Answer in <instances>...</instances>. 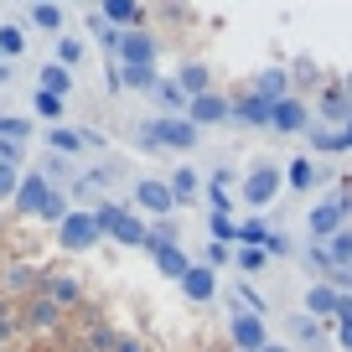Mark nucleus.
Segmentation results:
<instances>
[{"label":"nucleus","instance_id":"nucleus-41","mask_svg":"<svg viewBox=\"0 0 352 352\" xmlns=\"http://www.w3.org/2000/svg\"><path fill=\"white\" fill-rule=\"evenodd\" d=\"M109 352H140V342L124 337V331H114V337H109Z\"/></svg>","mask_w":352,"mask_h":352},{"label":"nucleus","instance_id":"nucleus-1","mask_svg":"<svg viewBox=\"0 0 352 352\" xmlns=\"http://www.w3.org/2000/svg\"><path fill=\"white\" fill-rule=\"evenodd\" d=\"M94 223H99V233H109L114 243H124V249H145V223L135 218V212H124L120 202H104V208H94Z\"/></svg>","mask_w":352,"mask_h":352},{"label":"nucleus","instance_id":"nucleus-17","mask_svg":"<svg viewBox=\"0 0 352 352\" xmlns=\"http://www.w3.org/2000/svg\"><path fill=\"white\" fill-rule=\"evenodd\" d=\"M254 94H259V99H270V104H280V99H290V73L285 67H264L259 78H254Z\"/></svg>","mask_w":352,"mask_h":352},{"label":"nucleus","instance_id":"nucleus-18","mask_svg":"<svg viewBox=\"0 0 352 352\" xmlns=\"http://www.w3.org/2000/svg\"><path fill=\"white\" fill-rule=\"evenodd\" d=\"M176 88H182L187 99H202V94H212V73L202 63H182L176 67Z\"/></svg>","mask_w":352,"mask_h":352},{"label":"nucleus","instance_id":"nucleus-31","mask_svg":"<svg viewBox=\"0 0 352 352\" xmlns=\"http://www.w3.org/2000/svg\"><path fill=\"white\" fill-rule=\"evenodd\" d=\"M0 140H16V145H26V140H32V120H16V114H0Z\"/></svg>","mask_w":352,"mask_h":352},{"label":"nucleus","instance_id":"nucleus-24","mask_svg":"<svg viewBox=\"0 0 352 352\" xmlns=\"http://www.w3.org/2000/svg\"><path fill=\"white\" fill-rule=\"evenodd\" d=\"M47 145H52L57 155H78L88 145V135L83 130H63V124H52V130H47Z\"/></svg>","mask_w":352,"mask_h":352},{"label":"nucleus","instance_id":"nucleus-12","mask_svg":"<svg viewBox=\"0 0 352 352\" xmlns=\"http://www.w3.org/2000/svg\"><path fill=\"white\" fill-rule=\"evenodd\" d=\"M187 120L197 124V130H202V124H228L233 120V104L223 99V94H202V99L187 104Z\"/></svg>","mask_w":352,"mask_h":352},{"label":"nucleus","instance_id":"nucleus-29","mask_svg":"<svg viewBox=\"0 0 352 352\" xmlns=\"http://www.w3.org/2000/svg\"><path fill=\"white\" fill-rule=\"evenodd\" d=\"M83 52H88V47H83V36H57V63H63L67 73H73V67L83 63Z\"/></svg>","mask_w":352,"mask_h":352},{"label":"nucleus","instance_id":"nucleus-14","mask_svg":"<svg viewBox=\"0 0 352 352\" xmlns=\"http://www.w3.org/2000/svg\"><path fill=\"white\" fill-rule=\"evenodd\" d=\"M233 120H239V124H254V130H264V124L275 120V104L259 99L254 88H243L239 99H233Z\"/></svg>","mask_w":352,"mask_h":352},{"label":"nucleus","instance_id":"nucleus-22","mask_svg":"<svg viewBox=\"0 0 352 352\" xmlns=\"http://www.w3.org/2000/svg\"><path fill=\"white\" fill-rule=\"evenodd\" d=\"M36 88H42V94H57V99H67V94H73V73H67L63 63H47L42 78H36Z\"/></svg>","mask_w":352,"mask_h":352},{"label":"nucleus","instance_id":"nucleus-39","mask_svg":"<svg viewBox=\"0 0 352 352\" xmlns=\"http://www.w3.org/2000/svg\"><path fill=\"white\" fill-rule=\"evenodd\" d=\"M264 259H270L264 249H243V254H239V270H243V275H259V270H264Z\"/></svg>","mask_w":352,"mask_h":352},{"label":"nucleus","instance_id":"nucleus-33","mask_svg":"<svg viewBox=\"0 0 352 352\" xmlns=\"http://www.w3.org/2000/svg\"><path fill=\"white\" fill-rule=\"evenodd\" d=\"M0 52H6V63L26 52V32H21V26H0Z\"/></svg>","mask_w":352,"mask_h":352},{"label":"nucleus","instance_id":"nucleus-20","mask_svg":"<svg viewBox=\"0 0 352 352\" xmlns=\"http://www.w3.org/2000/svg\"><path fill=\"white\" fill-rule=\"evenodd\" d=\"M42 296L63 311V306H78V296H83V290H78V280H67V275H42Z\"/></svg>","mask_w":352,"mask_h":352},{"label":"nucleus","instance_id":"nucleus-16","mask_svg":"<svg viewBox=\"0 0 352 352\" xmlns=\"http://www.w3.org/2000/svg\"><path fill=\"white\" fill-rule=\"evenodd\" d=\"M151 259H155V275L176 280V285H182V280H187V270H192V259L176 249V243H166V249H151Z\"/></svg>","mask_w":352,"mask_h":352},{"label":"nucleus","instance_id":"nucleus-11","mask_svg":"<svg viewBox=\"0 0 352 352\" xmlns=\"http://www.w3.org/2000/svg\"><path fill=\"white\" fill-rule=\"evenodd\" d=\"M270 130H280V135H300V130H311V109H306V99H280L275 104V120H270Z\"/></svg>","mask_w":352,"mask_h":352},{"label":"nucleus","instance_id":"nucleus-8","mask_svg":"<svg viewBox=\"0 0 352 352\" xmlns=\"http://www.w3.org/2000/svg\"><path fill=\"white\" fill-rule=\"evenodd\" d=\"M316 109H321V130H327V124H342V130H347V120H352V94L342 83H327L316 94Z\"/></svg>","mask_w":352,"mask_h":352},{"label":"nucleus","instance_id":"nucleus-35","mask_svg":"<svg viewBox=\"0 0 352 352\" xmlns=\"http://www.w3.org/2000/svg\"><path fill=\"white\" fill-rule=\"evenodd\" d=\"M32 109L42 114V120H63V99H57V94H42V88H36V99H32Z\"/></svg>","mask_w":352,"mask_h":352},{"label":"nucleus","instance_id":"nucleus-46","mask_svg":"<svg viewBox=\"0 0 352 352\" xmlns=\"http://www.w3.org/2000/svg\"><path fill=\"white\" fill-rule=\"evenodd\" d=\"M342 347L352 352V321H342Z\"/></svg>","mask_w":352,"mask_h":352},{"label":"nucleus","instance_id":"nucleus-45","mask_svg":"<svg viewBox=\"0 0 352 352\" xmlns=\"http://www.w3.org/2000/svg\"><path fill=\"white\" fill-rule=\"evenodd\" d=\"M259 352H296V347H290V342H264Z\"/></svg>","mask_w":352,"mask_h":352},{"label":"nucleus","instance_id":"nucleus-36","mask_svg":"<svg viewBox=\"0 0 352 352\" xmlns=\"http://www.w3.org/2000/svg\"><path fill=\"white\" fill-rule=\"evenodd\" d=\"M21 192V166H0V202H16Z\"/></svg>","mask_w":352,"mask_h":352},{"label":"nucleus","instance_id":"nucleus-6","mask_svg":"<svg viewBox=\"0 0 352 352\" xmlns=\"http://www.w3.org/2000/svg\"><path fill=\"white\" fill-rule=\"evenodd\" d=\"M228 331H233V352H259L264 342H270V331H264V316H254L249 306H233Z\"/></svg>","mask_w":352,"mask_h":352},{"label":"nucleus","instance_id":"nucleus-13","mask_svg":"<svg viewBox=\"0 0 352 352\" xmlns=\"http://www.w3.org/2000/svg\"><path fill=\"white\" fill-rule=\"evenodd\" d=\"M99 21L114 26V32H140L145 6H135V0H104V6H99Z\"/></svg>","mask_w":352,"mask_h":352},{"label":"nucleus","instance_id":"nucleus-40","mask_svg":"<svg viewBox=\"0 0 352 352\" xmlns=\"http://www.w3.org/2000/svg\"><path fill=\"white\" fill-rule=\"evenodd\" d=\"M16 327H21V321H16V311H11V300L0 296V342L11 337V331H16Z\"/></svg>","mask_w":352,"mask_h":352},{"label":"nucleus","instance_id":"nucleus-23","mask_svg":"<svg viewBox=\"0 0 352 352\" xmlns=\"http://www.w3.org/2000/svg\"><path fill=\"white\" fill-rule=\"evenodd\" d=\"M21 321L32 331H47V327H57V306L47 296H36V300H26V311H21Z\"/></svg>","mask_w":352,"mask_h":352},{"label":"nucleus","instance_id":"nucleus-3","mask_svg":"<svg viewBox=\"0 0 352 352\" xmlns=\"http://www.w3.org/2000/svg\"><path fill=\"white\" fill-rule=\"evenodd\" d=\"M347 212H352V197H327L306 212V228H311V243H331L342 228H347Z\"/></svg>","mask_w":352,"mask_h":352},{"label":"nucleus","instance_id":"nucleus-10","mask_svg":"<svg viewBox=\"0 0 352 352\" xmlns=\"http://www.w3.org/2000/svg\"><path fill=\"white\" fill-rule=\"evenodd\" d=\"M135 208H140V212H155V218H166V212L176 208V197H171V182H155V176L135 182Z\"/></svg>","mask_w":352,"mask_h":352},{"label":"nucleus","instance_id":"nucleus-32","mask_svg":"<svg viewBox=\"0 0 352 352\" xmlns=\"http://www.w3.org/2000/svg\"><path fill=\"white\" fill-rule=\"evenodd\" d=\"M311 182H316V166L300 155V161H290V171H285V187H296V192H306Z\"/></svg>","mask_w":352,"mask_h":352},{"label":"nucleus","instance_id":"nucleus-7","mask_svg":"<svg viewBox=\"0 0 352 352\" xmlns=\"http://www.w3.org/2000/svg\"><path fill=\"white\" fill-rule=\"evenodd\" d=\"M52 192H57V187L47 182L42 171H26V176H21V192H16V202H11V208L21 212V218H32V212L42 218V208L52 202Z\"/></svg>","mask_w":352,"mask_h":352},{"label":"nucleus","instance_id":"nucleus-37","mask_svg":"<svg viewBox=\"0 0 352 352\" xmlns=\"http://www.w3.org/2000/svg\"><path fill=\"white\" fill-rule=\"evenodd\" d=\"M208 233H212V243H233V239H239V223H228L223 212H212V218H208Z\"/></svg>","mask_w":352,"mask_h":352},{"label":"nucleus","instance_id":"nucleus-34","mask_svg":"<svg viewBox=\"0 0 352 352\" xmlns=\"http://www.w3.org/2000/svg\"><path fill=\"white\" fill-rule=\"evenodd\" d=\"M32 285H42L32 264H11V270H6V290H32Z\"/></svg>","mask_w":352,"mask_h":352},{"label":"nucleus","instance_id":"nucleus-27","mask_svg":"<svg viewBox=\"0 0 352 352\" xmlns=\"http://www.w3.org/2000/svg\"><path fill=\"white\" fill-rule=\"evenodd\" d=\"M270 239H275V233L264 228V218H243L239 223V243H249V249H264Z\"/></svg>","mask_w":352,"mask_h":352},{"label":"nucleus","instance_id":"nucleus-26","mask_svg":"<svg viewBox=\"0 0 352 352\" xmlns=\"http://www.w3.org/2000/svg\"><path fill=\"white\" fill-rule=\"evenodd\" d=\"M32 26L36 32H47V36H63V6H32Z\"/></svg>","mask_w":352,"mask_h":352},{"label":"nucleus","instance_id":"nucleus-47","mask_svg":"<svg viewBox=\"0 0 352 352\" xmlns=\"http://www.w3.org/2000/svg\"><path fill=\"white\" fill-rule=\"evenodd\" d=\"M11 78H16V67H11V63H0V83H11Z\"/></svg>","mask_w":352,"mask_h":352},{"label":"nucleus","instance_id":"nucleus-43","mask_svg":"<svg viewBox=\"0 0 352 352\" xmlns=\"http://www.w3.org/2000/svg\"><path fill=\"white\" fill-rule=\"evenodd\" d=\"M212 264H228V243H208V270Z\"/></svg>","mask_w":352,"mask_h":352},{"label":"nucleus","instance_id":"nucleus-25","mask_svg":"<svg viewBox=\"0 0 352 352\" xmlns=\"http://www.w3.org/2000/svg\"><path fill=\"white\" fill-rule=\"evenodd\" d=\"M311 145L321 155H337V151H352V130H311Z\"/></svg>","mask_w":352,"mask_h":352},{"label":"nucleus","instance_id":"nucleus-19","mask_svg":"<svg viewBox=\"0 0 352 352\" xmlns=\"http://www.w3.org/2000/svg\"><path fill=\"white\" fill-rule=\"evenodd\" d=\"M337 306H342V296L327 285V280H316V285L306 290V316H311V321H316V316H321V321L337 316Z\"/></svg>","mask_w":352,"mask_h":352},{"label":"nucleus","instance_id":"nucleus-21","mask_svg":"<svg viewBox=\"0 0 352 352\" xmlns=\"http://www.w3.org/2000/svg\"><path fill=\"white\" fill-rule=\"evenodd\" d=\"M197 171H192V166H176L171 171V197H176V208H192V202H197Z\"/></svg>","mask_w":352,"mask_h":352},{"label":"nucleus","instance_id":"nucleus-5","mask_svg":"<svg viewBox=\"0 0 352 352\" xmlns=\"http://www.w3.org/2000/svg\"><path fill=\"white\" fill-rule=\"evenodd\" d=\"M280 187H285V176H280V166H254L249 176H243V202L249 208H270V202L280 197Z\"/></svg>","mask_w":352,"mask_h":352},{"label":"nucleus","instance_id":"nucleus-2","mask_svg":"<svg viewBox=\"0 0 352 352\" xmlns=\"http://www.w3.org/2000/svg\"><path fill=\"white\" fill-rule=\"evenodd\" d=\"M135 140L151 151V145H171V151H192L197 145V124L192 120H166V114H155L151 124H140L135 130Z\"/></svg>","mask_w":352,"mask_h":352},{"label":"nucleus","instance_id":"nucleus-42","mask_svg":"<svg viewBox=\"0 0 352 352\" xmlns=\"http://www.w3.org/2000/svg\"><path fill=\"white\" fill-rule=\"evenodd\" d=\"M228 208H233L228 187H212V212H223V218H228Z\"/></svg>","mask_w":352,"mask_h":352},{"label":"nucleus","instance_id":"nucleus-30","mask_svg":"<svg viewBox=\"0 0 352 352\" xmlns=\"http://www.w3.org/2000/svg\"><path fill=\"white\" fill-rule=\"evenodd\" d=\"M120 83H124V88H145V94H155V83H161V78H155V67H120Z\"/></svg>","mask_w":352,"mask_h":352},{"label":"nucleus","instance_id":"nucleus-49","mask_svg":"<svg viewBox=\"0 0 352 352\" xmlns=\"http://www.w3.org/2000/svg\"><path fill=\"white\" fill-rule=\"evenodd\" d=\"M347 130H352V120H347Z\"/></svg>","mask_w":352,"mask_h":352},{"label":"nucleus","instance_id":"nucleus-44","mask_svg":"<svg viewBox=\"0 0 352 352\" xmlns=\"http://www.w3.org/2000/svg\"><path fill=\"white\" fill-rule=\"evenodd\" d=\"M337 321H352V296H342V306H337Z\"/></svg>","mask_w":352,"mask_h":352},{"label":"nucleus","instance_id":"nucleus-15","mask_svg":"<svg viewBox=\"0 0 352 352\" xmlns=\"http://www.w3.org/2000/svg\"><path fill=\"white\" fill-rule=\"evenodd\" d=\"M182 296L197 300V306H202V300H212V296H218V270H208V264H192L187 280H182Z\"/></svg>","mask_w":352,"mask_h":352},{"label":"nucleus","instance_id":"nucleus-28","mask_svg":"<svg viewBox=\"0 0 352 352\" xmlns=\"http://www.w3.org/2000/svg\"><path fill=\"white\" fill-rule=\"evenodd\" d=\"M327 254H331V264H337V270H352V223L327 243Z\"/></svg>","mask_w":352,"mask_h":352},{"label":"nucleus","instance_id":"nucleus-48","mask_svg":"<svg viewBox=\"0 0 352 352\" xmlns=\"http://www.w3.org/2000/svg\"><path fill=\"white\" fill-rule=\"evenodd\" d=\"M0 63H6V52H0Z\"/></svg>","mask_w":352,"mask_h":352},{"label":"nucleus","instance_id":"nucleus-9","mask_svg":"<svg viewBox=\"0 0 352 352\" xmlns=\"http://www.w3.org/2000/svg\"><path fill=\"white\" fill-rule=\"evenodd\" d=\"M120 67H155V36L151 32H120Z\"/></svg>","mask_w":352,"mask_h":352},{"label":"nucleus","instance_id":"nucleus-38","mask_svg":"<svg viewBox=\"0 0 352 352\" xmlns=\"http://www.w3.org/2000/svg\"><path fill=\"white\" fill-rule=\"evenodd\" d=\"M67 212H73V208H67V192H52V202L42 208V218H47V223H63Z\"/></svg>","mask_w":352,"mask_h":352},{"label":"nucleus","instance_id":"nucleus-4","mask_svg":"<svg viewBox=\"0 0 352 352\" xmlns=\"http://www.w3.org/2000/svg\"><path fill=\"white\" fill-rule=\"evenodd\" d=\"M99 239H104L99 223H94V212H83V208H73L63 223H57V243H63L67 254H88Z\"/></svg>","mask_w":352,"mask_h":352}]
</instances>
